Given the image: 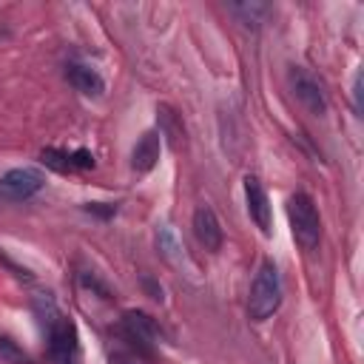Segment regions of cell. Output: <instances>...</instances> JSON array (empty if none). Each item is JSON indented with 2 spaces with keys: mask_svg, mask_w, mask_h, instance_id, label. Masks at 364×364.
Returning a JSON list of instances; mask_svg holds the SVG:
<instances>
[{
  "mask_svg": "<svg viewBox=\"0 0 364 364\" xmlns=\"http://www.w3.org/2000/svg\"><path fill=\"white\" fill-rule=\"evenodd\" d=\"M282 305V279L273 262H262L253 284H251V296H248V313L253 322L270 319Z\"/></svg>",
  "mask_w": 364,
  "mask_h": 364,
  "instance_id": "6da1fadb",
  "label": "cell"
},
{
  "mask_svg": "<svg viewBox=\"0 0 364 364\" xmlns=\"http://www.w3.org/2000/svg\"><path fill=\"white\" fill-rule=\"evenodd\" d=\"M287 216H290V228H294L296 242L305 251H313L319 245L322 237V220H319V211L313 205V199L308 194H294L287 202Z\"/></svg>",
  "mask_w": 364,
  "mask_h": 364,
  "instance_id": "7a4b0ae2",
  "label": "cell"
},
{
  "mask_svg": "<svg viewBox=\"0 0 364 364\" xmlns=\"http://www.w3.org/2000/svg\"><path fill=\"white\" fill-rule=\"evenodd\" d=\"M43 327H46V336H49V350H51V358L57 364H71L75 358V350H77V333H75V325L68 319L60 316L57 305L49 308V316L43 313Z\"/></svg>",
  "mask_w": 364,
  "mask_h": 364,
  "instance_id": "3957f363",
  "label": "cell"
},
{
  "mask_svg": "<svg viewBox=\"0 0 364 364\" xmlns=\"http://www.w3.org/2000/svg\"><path fill=\"white\" fill-rule=\"evenodd\" d=\"M287 86L290 92H294V97L302 103V108L313 117H325L327 114V97H325V89L322 83L310 75V71L294 65L287 71Z\"/></svg>",
  "mask_w": 364,
  "mask_h": 364,
  "instance_id": "277c9868",
  "label": "cell"
},
{
  "mask_svg": "<svg viewBox=\"0 0 364 364\" xmlns=\"http://www.w3.org/2000/svg\"><path fill=\"white\" fill-rule=\"evenodd\" d=\"M46 185V177L37 168H12L4 180H0V196L9 202H23L34 196Z\"/></svg>",
  "mask_w": 364,
  "mask_h": 364,
  "instance_id": "5b68a950",
  "label": "cell"
},
{
  "mask_svg": "<svg viewBox=\"0 0 364 364\" xmlns=\"http://www.w3.org/2000/svg\"><path fill=\"white\" fill-rule=\"evenodd\" d=\"M194 237L199 239V245L211 253H216L222 248V228H220V220L216 213L208 208V205H199L194 211Z\"/></svg>",
  "mask_w": 364,
  "mask_h": 364,
  "instance_id": "8992f818",
  "label": "cell"
},
{
  "mask_svg": "<svg viewBox=\"0 0 364 364\" xmlns=\"http://www.w3.org/2000/svg\"><path fill=\"white\" fill-rule=\"evenodd\" d=\"M245 196H248V213L251 220L259 225L262 234H270V202H268V194L262 188V182L256 177H245Z\"/></svg>",
  "mask_w": 364,
  "mask_h": 364,
  "instance_id": "52a82bcc",
  "label": "cell"
},
{
  "mask_svg": "<svg viewBox=\"0 0 364 364\" xmlns=\"http://www.w3.org/2000/svg\"><path fill=\"white\" fill-rule=\"evenodd\" d=\"M160 149H163V142H160V134L157 131H145L137 142V149H134V157H131V168L139 171V174H149L157 163H160Z\"/></svg>",
  "mask_w": 364,
  "mask_h": 364,
  "instance_id": "ba28073f",
  "label": "cell"
},
{
  "mask_svg": "<svg viewBox=\"0 0 364 364\" xmlns=\"http://www.w3.org/2000/svg\"><path fill=\"white\" fill-rule=\"evenodd\" d=\"M68 83L75 86L80 94H86V97H103V92H106V83H103V77L97 75L94 68H89V65H68Z\"/></svg>",
  "mask_w": 364,
  "mask_h": 364,
  "instance_id": "9c48e42d",
  "label": "cell"
},
{
  "mask_svg": "<svg viewBox=\"0 0 364 364\" xmlns=\"http://www.w3.org/2000/svg\"><path fill=\"white\" fill-rule=\"evenodd\" d=\"M123 325H125V330L131 333V339H137V341H142V344H151V341L160 339L157 322H154L151 316L139 313V310H128L125 319H123Z\"/></svg>",
  "mask_w": 364,
  "mask_h": 364,
  "instance_id": "30bf717a",
  "label": "cell"
},
{
  "mask_svg": "<svg viewBox=\"0 0 364 364\" xmlns=\"http://www.w3.org/2000/svg\"><path fill=\"white\" fill-rule=\"evenodd\" d=\"M237 18H239V23H245V26H251V29H256L268 15H270V6L268 4H256V0H245V4H231L228 6Z\"/></svg>",
  "mask_w": 364,
  "mask_h": 364,
  "instance_id": "8fae6325",
  "label": "cell"
},
{
  "mask_svg": "<svg viewBox=\"0 0 364 364\" xmlns=\"http://www.w3.org/2000/svg\"><path fill=\"white\" fill-rule=\"evenodd\" d=\"M40 160H43V163H46V168H51V171H60V174L71 171V157H68V154H63V151H57V149H43Z\"/></svg>",
  "mask_w": 364,
  "mask_h": 364,
  "instance_id": "7c38bea8",
  "label": "cell"
},
{
  "mask_svg": "<svg viewBox=\"0 0 364 364\" xmlns=\"http://www.w3.org/2000/svg\"><path fill=\"white\" fill-rule=\"evenodd\" d=\"M94 168V157H92V151H86V149H77L75 154H71V168Z\"/></svg>",
  "mask_w": 364,
  "mask_h": 364,
  "instance_id": "4fadbf2b",
  "label": "cell"
},
{
  "mask_svg": "<svg viewBox=\"0 0 364 364\" xmlns=\"http://www.w3.org/2000/svg\"><path fill=\"white\" fill-rule=\"evenodd\" d=\"M86 211L100 213V216H114V213H117V208H114V205H108V208H103V205H86Z\"/></svg>",
  "mask_w": 364,
  "mask_h": 364,
  "instance_id": "5bb4252c",
  "label": "cell"
},
{
  "mask_svg": "<svg viewBox=\"0 0 364 364\" xmlns=\"http://www.w3.org/2000/svg\"><path fill=\"white\" fill-rule=\"evenodd\" d=\"M353 100H356V111H361V75H356V83H353Z\"/></svg>",
  "mask_w": 364,
  "mask_h": 364,
  "instance_id": "9a60e30c",
  "label": "cell"
}]
</instances>
